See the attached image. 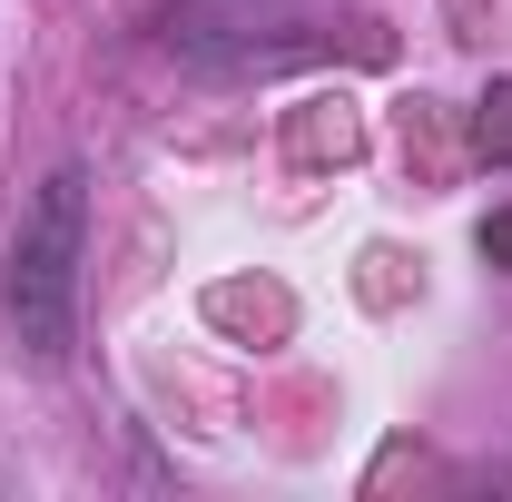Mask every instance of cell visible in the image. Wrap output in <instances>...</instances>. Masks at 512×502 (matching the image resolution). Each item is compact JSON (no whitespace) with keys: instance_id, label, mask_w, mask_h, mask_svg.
Here are the masks:
<instances>
[{"instance_id":"cell-3","label":"cell","mask_w":512,"mask_h":502,"mask_svg":"<svg viewBox=\"0 0 512 502\" xmlns=\"http://www.w3.org/2000/svg\"><path fill=\"white\" fill-rule=\"evenodd\" d=\"M483 266H503V276H512V207L483 217Z\"/></svg>"},{"instance_id":"cell-1","label":"cell","mask_w":512,"mask_h":502,"mask_svg":"<svg viewBox=\"0 0 512 502\" xmlns=\"http://www.w3.org/2000/svg\"><path fill=\"white\" fill-rule=\"evenodd\" d=\"M79 247H89V178L60 168L40 188V207L20 217L10 276H0V306H10V335L30 365H60L69 335H79Z\"/></svg>"},{"instance_id":"cell-2","label":"cell","mask_w":512,"mask_h":502,"mask_svg":"<svg viewBox=\"0 0 512 502\" xmlns=\"http://www.w3.org/2000/svg\"><path fill=\"white\" fill-rule=\"evenodd\" d=\"M473 148H483L493 168H512V79L483 89V109H473Z\"/></svg>"}]
</instances>
